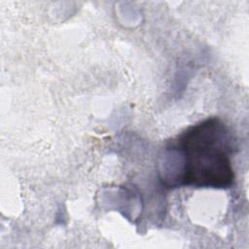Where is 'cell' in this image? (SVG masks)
I'll return each instance as SVG.
<instances>
[{"label":"cell","mask_w":249,"mask_h":249,"mask_svg":"<svg viewBox=\"0 0 249 249\" xmlns=\"http://www.w3.org/2000/svg\"><path fill=\"white\" fill-rule=\"evenodd\" d=\"M236 148L231 129L217 117L189 126L165 147L160 171L162 184L169 188L227 189L232 186L231 157Z\"/></svg>","instance_id":"cell-1"}]
</instances>
